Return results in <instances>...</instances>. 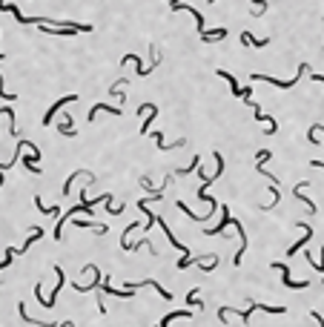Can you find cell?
Here are the masks:
<instances>
[{"mask_svg": "<svg viewBox=\"0 0 324 327\" xmlns=\"http://www.w3.org/2000/svg\"><path fill=\"white\" fill-rule=\"evenodd\" d=\"M256 310H264V313H275V316H281V313H284L287 307H270V304H259V301H253V304H250V307H244V310L221 307V310H218V319H221V322H227V316H229V313H238V316H241V322L247 325V322H250V316H253Z\"/></svg>", "mask_w": 324, "mask_h": 327, "instance_id": "1", "label": "cell"}, {"mask_svg": "<svg viewBox=\"0 0 324 327\" xmlns=\"http://www.w3.org/2000/svg\"><path fill=\"white\" fill-rule=\"evenodd\" d=\"M304 72H307V64H298V75L290 78V81H278V78H270V75H253V81H267V83H273V86H278V89H292Z\"/></svg>", "mask_w": 324, "mask_h": 327, "instance_id": "2", "label": "cell"}, {"mask_svg": "<svg viewBox=\"0 0 324 327\" xmlns=\"http://www.w3.org/2000/svg\"><path fill=\"white\" fill-rule=\"evenodd\" d=\"M273 270H278V273H281V278H284V284H287L290 290H304V287H310V281H292L287 262H273Z\"/></svg>", "mask_w": 324, "mask_h": 327, "instance_id": "3", "label": "cell"}, {"mask_svg": "<svg viewBox=\"0 0 324 327\" xmlns=\"http://www.w3.org/2000/svg\"><path fill=\"white\" fill-rule=\"evenodd\" d=\"M72 100H78V95H66V98L55 100V103H52V106L46 109V115H43V127H46V124H52V118H55V115H58V112L64 109L66 103H72Z\"/></svg>", "mask_w": 324, "mask_h": 327, "instance_id": "4", "label": "cell"}, {"mask_svg": "<svg viewBox=\"0 0 324 327\" xmlns=\"http://www.w3.org/2000/svg\"><path fill=\"white\" fill-rule=\"evenodd\" d=\"M100 112H112V115H121V106H109V103H95L92 109H89V124H95V118L100 115Z\"/></svg>", "mask_w": 324, "mask_h": 327, "instance_id": "5", "label": "cell"}, {"mask_svg": "<svg viewBox=\"0 0 324 327\" xmlns=\"http://www.w3.org/2000/svg\"><path fill=\"white\" fill-rule=\"evenodd\" d=\"M301 232H304V238H298V241L292 244L290 250H287V256H295V253H298V247H304V244L313 238V229H310V224H301Z\"/></svg>", "mask_w": 324, "mask_h": 327, "instance_id": "6", "label": "cell"}, {"mask_svg": "<svg viewBox=\"0 0 324 327\" xmlns=\"http://www.w3.org/2000/svg\"><path fill=\"white\" fill-rule=\"evenodd\" d=\"M193 316V310H175V313H169V316H163L161 322L155 327H169V322H175V319H190Z\"/></svg>", "mask_w": 324, "mask_h": 327, "instance_id": "7", "label": "cell"}, {"mask_svg": "<svg viewBox=\"0 0 324 327\" xmlns=\"http://www.w3.org/2000/svg\"><path fill=\"white\" fill-rule=\"evenodd\" d=\"M224 37H227V29H210V32L204 29L201 32V40L204 43H215V40H224Z\"/></svg>", "mask_w": 324, "mask_h": 327, "instance_id": "8", "label": "cell"}, {"mask_svg": "<svg viewBox=\"0 0 324 327\" xmlns=\"http://www.w3.org/2000/svg\"><path fill=\"white\" fill-rule=\"evenodd\" d=\"M152 138H155V144H158V149H178V147H187V141L181 138V141H175V144H166L163 141L161 132H152Z\"/></svg>", "mask_w": 324, "mask_h": 327, "instance_id": "9", "label": "cell"}, {"mask_svg": "<svg viewBox=\"0 0 324 327\" xmlns=\"http://www.w3.org/2000/svg\"><path fill=\"white\" fill-rule=\"evenodd\" d=\"M218 78H224V81L229 83V89H232V95H235V98H241V86H238V81H235V78H232L229 72H224V69H218Z\"/></svg>", "mask_w": 324, "mask_h": 327, "instance_id": "10", "label": "cell"}, {"mask_svg": "<svg viewBox=\"0 0 324 327\" xmlns=\"http://www.w3.org/2000/svg\"><path fill=\"white\" fill-rule=\"evenodd\" d=\"M232 221H235V218L229 215V207H224V218H221V224H218V227H212V229H207V235H218V232H221L224 227H229Z\"/></svg>", "mask_w": 324, "mask_h": 327, "instance_id": "11", "label": "cell"}, {"mask_svg": "<svg viewBox=\"0 0 324 327\" xmlns=\"http://www.w3.org/2000/svg\"><path fill=\"white\" fill-rule=\"evenodd\" d=\"M34 207H37L43 215H64V213H61V207H46V204L40 201V196H34Z\"/></svg>", "mask_w": 324, "mask_h": 327, "instance_id": "12", "label": "cell"}, {"mask_svg": "<svg viewBox=\"0 0 324 327\" xmlns=\"http://www.w3.org/2000/svg\"><path fill=\"white\" fill-rule=\"evenodd\" d=\"M241 43H244V46H267V43H270V40H267V37H264V40H259V37H253V34L250 32H241Z\"/></svg>", "mask_w": 324, "mask_h": 327, "instance_id": "13", "label": "cell"}, {"mask_svg": "<svg viewBox=\"0 0 324 327\" xmlns=\"http://www.w3.org/2000/svg\"><path fill=\"white\" fill-rule=\"evenodd\" d=\"M141 287H152V290H158V293H161V298H166V301L172 298V293H169V290H163V287L158 284V281H155V278H146V281H141Z\"/></svg>", "mask_w": 324, "mask_h": 327, "instance_id": "14", "label": "cell"}, {"mask_svg": "<svg viewBox=\"0 0 324 327\" xmlns=\"http://www.w3.org/2000/svg\"><path fill=\"white\" fill-rule=\"evenodd\" d=\"M72 224H75V227H92L97 232V235H103V232H106V227H103V224H92V221H81V218H72Z\"/></svg>", "mask_w": 324, "mask_h": 327, "instance_id": "15", "label": "cell"}, {"mask_svg": "<svg viewBox=\"0 0 324 327\" xmlns=\"http://www.w3.org/2000/svg\"><path fill=\"white\" fill-rule=\"evenodd\" d=\"M178 210H181L187 218H193V221H207V218H210V215H195V213L190 210V207H187V204H184V201H178Z\"/></svg>", "mask_w": 324, "mask_h": 327, "instance_id": "16", "label": "cell"}, {"mask_svg": "<svg viewBox=\"0 0 324 327\" xmlns=\"http://www.w3.org/2000/svg\"><path fill=\"white\" fill-rule=\"evenodd\" d=\"M155 115H158V109H155V106H149V112H146V121H144V127H141V135H149V124L155 121Z\"/></svg>", "mask_w": 324, "mask_h": 327, "instance_id": "17", "label": "cell"}, {"mask_svg": "<svg viewBox=\"0 0 324 327\" xmlns=\"http://www.w3.org/2000/svg\"><path fill=\"white\" fill-rule=\"evenodd\" d=\"M72 124H75V121L66 115L64 121H61V127H58V130H61V135H69V138H72V135H75V127H72Z\"/></svg>", "mask_w": 324, "mask_h": 327, "instance_id": "18", "label": "cell"}, {"mask_svg": "<svg viewBox=\"0 0 324 327\" xmlns=\"http://www.w3.org/2000/svg\"><path fill=\"white\" fill-rule=\"evenodd\" d=\"M198 262H201V270H212L218 264V256H201Z\"/></svg>", "mask_w": 324, "mask_h": 327, "instance_id": "19", "label": "cell"}, {"mask_svg": "<svg viewBox=\"0 0 324 327\" xmlns=\"http://www.w3.org/2000/svg\"><path fill=\"white\" fill-rule=\"evenodd\" d=\"M292 196H295V201H301V204H307V210H310V213H316V204H313L310 198L304 196V193H298V190H292Z\"/></svg>", "mask_w": 324, "mask_h": 327, "instance_id": "20", "label": "cell"}, {"mask_svg": "<svg viewBox=\"0 0 324 327\" xmlns=\"http://www.w3.org/2000/svg\"><path fill=\"white\" fill-rule=\"evenodd\" d=\"M319 130L324 132V124H313V130H310V135H307V138H310V144H313V147H319Z\"/></svg>", "mask_w": 324, "mask_h": 327, "instance_id": "21", "label": "cell"}, {"mask_svg": "<svg viewBox=\"0 0 324 327\" xmlns=\"http://www.w3.org/2000/svg\"><path fill=\"white\" fill-rule=\"evenodd\" d=\"M187 304H190V307H201V301H198V290H190V295H187Z\"/></svg>", "mask_w": 324, "mask_h": 327, "instance_id": "22", "label": "cell"}, {"mask_svg": "<svg viewBox=\"0 0 324 327\" xmlns=\"http://www.w3.org/2000/svg\"><path fill=\"white\" fill-rule=\"evenodd\" d=\"M0 98H3V100H15V95H9V92L3 89V75H0Z\"/></svg>", "mask_w": 324, "mask_h": 327, "instance_id": "23", "label": "cell"}, {"mask_svg": "<svg viewBox=\"0 0 324 327\" xmlns=\"http://www.w3.org/2000/svg\"><path fill=\"white\" fill-rule=\"evenodd\" d=\"M256 3V15H264V9H267V3L264 0H253Z\"/></svg>", "mask_w": 324, "mask_h": 327, "instance_id": "24", "label": "cell"}, {"mask_svg": "<svg viewBox=\"0 0 324 327\" xmlns=\"http://www.w3.org/2000/svg\"><path fill=\"white\" fill-rule=\"evenodd\" d=\"M310 316H313V319H316V322H319V327H324V319H322V313H316V310H313V313H310Z\"/></svg>", "mask_w": 324, "mask_h": 327, "instance_id": "25", "label": "cell"}, {"mask_svg": "<svg viewBox=\"0 0 324 327\" xmlns=\"http://www.w3.org/2000/svg\"><path fill=\"white\" fill-rule=\"evenodd\" d=\"M313 166H316V169H324V164H322V161H313Z\"/></svg>", "mask_w": 324, "mask_h": 327, "instance_id": "26", "label": "cell"}, {"mask_svg": "<svg viewBox=\"0 0 324 327\" xmlns=\"http://www.w3.org/2000/svg\"><path fill=\"white\" fill-rule=\"evenodd\" d=\"M322 262H324V247H322Z\"/></svg>", "mask_w": 324, "mask_h": 327, "instance_id": "27", "label": "cell"}, {"mask_svg": "<svg viewBox=\"0 0 324 327\" xmlns=\"http://www.w3.org/2000/svg\"><path fill=\"white\" fill-rule=\"evenodd\" d=\"M0 61H3V55H0Z\"/></svg>", "mask_w": 324, "mask_h": 327, "instance_id": "28", "label": "cell"}]
</instances>
